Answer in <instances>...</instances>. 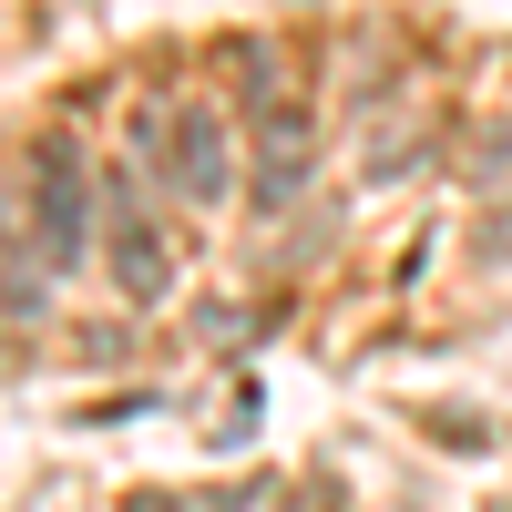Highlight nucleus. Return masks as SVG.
Returning a JSON list of instances; mask_svg holds the SVG:
<instances>
[{"mask_svg":"<svg viewBox=\"0 0 512 512\" xmlns=\"http://www.w3.org/2000/svg\"><path fill=\"white\" fill-rule=\"evenodd\" d=\"M31 205H41V267H82V236H93V185H82L72 144H41Z\"/></svg>","mask_w":512,"mask_h":512,"instance_id":"obj_1","label":"nucleus"},{"mask_svg":"<svg viewBox=\"0 0 512 512\" xmlns=\"http://www.w3.org/2000/svg\"><path fill=\"white\" fill-rule=\"evenodd\" d=\"M175 185L195 195V205H216L226 195V134H216V113H175Z\"/></svg>","mask_w":512,"mask_h":512,"instance_id":"obj_2","label":"nucleus"},{"mask_svg":"<svg viewBox=\"0 0 512 512\" xmlns=\"http://www.w3.org/2000/svg\"><path fill=\"white\" fill-rule=\"evenodd\" d=\"M113 267H123V287H134V297H154V287H164V256H154V236H144L134 185H113Z\"/></svg>","mask_w":512,"mask_h":512,"instance_id":"obj_3","label":"nucleus"},{"mask_svg":"<svg viewBox=\"0 0 512 512\" xmlns=\"http://www.w3.org/2000/svg\"><path fill=\"white\" fill-rule=\"evenodd\" d=\"M482 256H512V216H492V226H482Z\"/></svg>","mask_w":512,"mask_h":512,"instance_id":"obj_4","label":"nucleus"},{"mask_svg":"<svg viewBox=\"0 0 512 512\" xmlns=\"http://www.w3.org/2000/svg\"><path fill=\"white\" fill-rule=\"evenodd\" d=\"M144 512H164V502H144Z\"/></svg>","mask_w":512,"mask_h":512,"instance_id":"obj_5","label":"nucleus"}]
</instances>
